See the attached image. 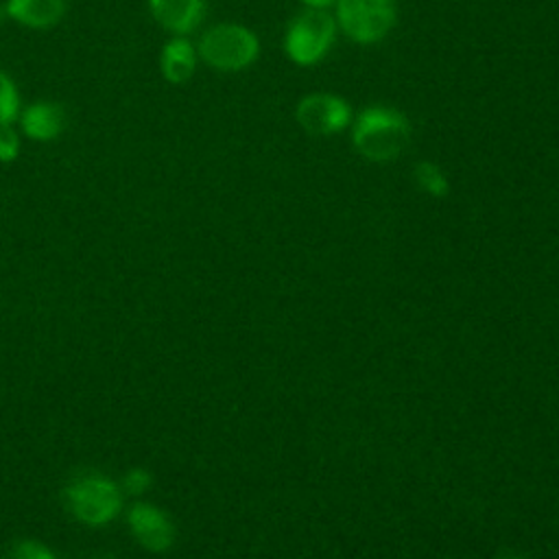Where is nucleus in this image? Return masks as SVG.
<instances>
[{
    "mask_svg": "<svg viewBox=\"0 0 559 559\" xmlns=\"http://www.w3.org/2000/svg\"><path fill=\"white\" fill-rule=\"evenodd\" d=\"M408 118L384 105L365 107L352 127V144L367 162L397 159L411 142Z\"/></svg>",
    "mask_w": 559,
    "mask_h": 559,
    "instance_id": "obj_1",
    "label": "nucleus"
},
{
    "mask_svg": "<svg viewBox=\"0 0 559 559\" xmlns=\"http://www.w3.org/2000/svg\"><path fill=\"white\" fill-rule=\"evenodd\" d=\"M199 57L214 70L221 72H238L249 68L260 55V39L258 35L236 22H221L210 26L199 44Z\"/></svg>",
    "mask_w": 559,
    "mask_h": 559,
    "instance_id": "obj_2",
    "label": "nucleus"
},
{
    "mask_svg": "<svg viewBox=\"0 0 559 559\" xmlns=\"http://www.w3.org/2000/svg\"><path fill=\"white\" fill-rule=\"evenodd\" d=\"M336 31V17L328 9H306L288 22L284 52L297 66H314L330 52Z\"/></svg>",
    "mask_w": 559,
    "mask_h": 559,
    "instance_id": "obj_3",
    "label": "nucleus"
},
{
    "mask_svg": "<svg viewBox=\"0 0 559 559\" xmlns=\"http://www.w3.org/2000/svg\"><path fill=\"white\" fill-rule=\"evenodd\" d=\"M66 504L79 522L103 526L118 515L122 496L114 480L100 474H83L66 487Z\"/></svg>",
    "mask_w": 559,
    "mask_h": 559,
    "instance_id": "obj_4",
    "label": "nucleus"
},
{
    "mask_svg": "<svg viewBox=\"0 0 559 559\" xmlns=\"http://www.w3.org/2000/svg\"><path fill=\"white\" fill-rule=\"evenodd\" d=\"M338 28L356 44L369 46L384 39L397 20L395 0H336Z\"/></svg>",
    "mask_w": 559,
    "mask_h": 559,
    "instance_id": "obj_5",
    "label": "nucleus"
},
{
    "mask_svg": "<svg viewBox=\"0 0 559 559\" xmlns=\"http://www.w3.org/2000/svg\"><path fill=\"white\" fill-rule=\"evenodd\" d=\"M299 127L310 135H332L343 131L352 120V107L345 98L330 92L304 96L295 109Z\"/></svg>",
    "mask_w": 559,
    "mask_h": 559,
    "instance_id": "obj_6",
    "label": "nucleus"
},
{
    "mask_svg": "<svg viewBox=\"0 0 559 559\" xmlns=\"http://www.w3.org/2000/svg\"><path fill=\"white\" fill-rule=\"evenodd\" d=\"M129 526L135 539L153 552H162L173 546V539H175L173 522L164 511H159L153 504H144V502L133 504L129 511Z\"/></svg>",
    "mask_w": 559,
    "mask_h": 559,
    "instance_id": "obj_7",
    "label": "nucleus"
},
{
    "mask_svg": "<svg viewBox=\"0 0 559 559\" xmlns=\"http://www.w3.org/2000/svg\"><path fill=\"white\" fill-rule=\"evenodd\" d=\"M153 20L173 35L192 33L205 17V0H146Z\"/></svg>",
    "mask_w": 559,
    "mask_h": 559,
    "instance_id": "obj_8",
    "label": "nucleus"
},
{
    "mask_svg": "<svg viewBox=\"0 0 559 559\" xmlns=\"http://www.w3.org/2000/svg\"><path fill=\"white\" fill-rule=\"evenodd\" d=\"M4 13L26 28L46 31L63 20L66 0H7Z\"/></svg>",
    "mask_w": 559,
    "mask_h": 559,
    "instance_id": "obj_9",
    "label": "nucleus"
},
{
    "mask_svg": "<svg viewBox=\"0 0 559 559\" xmlns=\"http://www.w3.org/2000/svg\"><path fill=\"white\" fill-rule=\"evenodd\" d=\"M197 46L186 35H173L159 52V70L168 83H186L197 70Z\"/></svg>",
    "mask_w": 559,
    "mask_h": 559,
    "instance_id": "obj_10",
    "label": "nucleus"
},
{
    "mask_svg": "<svg viewBox=\"0 0 559 559\" xmlns=\"http://www.w3.org/2000/svg\"><path fill=\"white\" fill-rule=\"evenodd\" d=\"M22 129L28 138L39 140V142H48L55 140L66 122V114L63 107L57 103H48V100H39L33 103L31 107H26L22 111Z\"/></svg>",
    "mask_w": 559,
    "mask_h": 559,
    "instance_id": "obj_11",
    "label": "nucleus"
},
{
    "mask_svg": "<svg viewBox=\"0 0 559 559\" xmlns=\"http://www.w3.org/2000/svg\"><path fill=\"white\" fill-rule=\"evenodd\" d=\"M415 181H417V186H419L424 192H428V194H432V197H445L448 190H450L445 175H443L441 168H439L437 164H432V162H419V164L415 166Z\"/></svg>",
    "mask_w": 559,
    "mask_h": 559,
    "instance_id": "obj_12",
    "label": "nucleus"
},
{
    "mask_svg": "<svg viewBox=\"0 0 559 559\" xmlns=\"http://www.w3.org/2000/svg\"><path fill=\"white\" fill-rule=\"evenodd\" d=\"M20 111V94L13 79L0 70V127L11 124Z\"/></svg>",
    "mask_w": 559,
    "mask_h": 559,
    "instance_id": "obj_13",
    "label": "nucleus"
},
{
    "mask_svg": "<svg viewBox=\"0 0 559 559\" xmlns=\"http://www.w3.org/2000/svg\"><path fill=\"white\" fill-rule=\"evenodd\" d=\"M20 153V138L11 124L0 127V162H13Z\"/></svg>",
    "mask_w": 559,
    "mask_h": 559,
    "instance_id": "obj_14",
    "label": "nucleus"
},
{
    "mask_svg": "<svg viewBox=\"0 0 559 559\" xmlns=\"http://www.w3.org/2000/svg\"><path fill=\"white\" fill-rule=\"evenodd\" d=\"M13 555L22 557V559H50L52 557V552L48 548H44L39 542H33V539L20 542L13 548Z\"/></svg>",
    "mask_w": 559,
    "mask_h": 559,
    "instance_id": "obj_15",
    "label": "nucleus"
},
{
    "mask_svg": "<svg viewBox=\"0 0 559 559\" xmlns=\"http://www.w3.org/2000/svg\"><path fill=\"white\" fill-rule=\"evenodd\" d=\"M122 485L129 493H142L151 485V474L146 469H131V472H127Z\"/></svg>",
    "mask_w": 559,
    "mask_h": 559,
    "instance_id": "obj_16",
    "label": "nucleus"
},
{
    "mask_svg": "<svg viewBox=\"0 0 559 559\" xmlns=\"http://www.w3.org/2000/svg\"><path fill=\"white\" fill-rule=\"evenodd\" d=\"M299 2L308 9H328V7L336 4V0H299Z\"/></svg>",
    "mask_w": 559,
    "mask_h": 559,
    "instance_id": "obj_17",
    "label": "nucleus"
}]
</instances>
